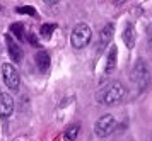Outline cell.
<instances>
[{
  "label": "cell",
  "instance_id": "6da1fadb",
  "mask_svg": "<svg viewBox=\"0 0 152 141\" xmlns=\"http://www.w3.org/2000/svg\"><path fill=\"white\" fill-rule=\"evenodd\" d=\"M125 95H126V88H125L120 82H113V83L103 87L97 92L96 99H97V102L103 104V106H115V104L123 101Z\"/></svg>",
  "mask_w": 152,
  "mask_h": 141
},
{
  "label": "cell",
  "instance_id": "7a4b0ae2",
  "mask_svg": "<svg viewBox=\"0 0 152 141\" xmlns=\"http://www.w3.org/2000/svg\"><path fill=\"white\" fill-rule=\"evenodd\" d=\"M132 82H133L140 90H144V88L149 85V82H151V68H149V65H147L145 61L138 60L137 63H135V67L132 70Z\"/></svg>",
  "mask_w": 152,
  "mask_h": 141
},
{
  "label": "cell",
  "instance_id": "3957f363",
  "mask_svg": "<svg viewBox=\"0 0 152 141\" xmlns=\"http://www.w3.org/2000/svg\"><path fill=\"white\" fill-rule=\"evenodd\" d=\"M91 27L87 24H77L72 31V36H70V43L75 49H82L89 44L91 41Z\"/></svg>",
  "mask_w": 152,
  "mask_h": 141
},
{
  "label": "cell",
  "instance_id": "277c9868",
  "mask_svg": "<svg viewBox=\"0 0 152 141\" xmlns=\"http://www.w3.org/2000/svg\"><path fill=\"white\" fill-rule=\"evenodd\" d=\"M115 129H116V119L111 114L101 116L96 121V124H94V133H96V136H99V138L110 136Z\"/></svg>",
  "mask_w": 152,
  "mask_h": 141
},
{
  "label": "cell",
  "instance_id": "5b68a950",
  "mask_svg": "<svg viewBox=\"0 0 152 141\" xmlns=\"http://www.w3.org/2000/svg\"><path fill=\"white\" fill-rule=\"evenodd\" d=\"M2 77H4V82L10 90H17L19 88V83H21V78H19V73L15 70L14 65L10 63H4L2 65Z\"/></svg>",
  "mask_w": 152,
  "mask_h": 141
},
{
  "label": "cell",
  "instance_id": "8992f818",
  "mask_svg": "<svg viewBox=\"0 0 152 141\" xmlns=\"http://www.w3.org/2000/svg\"><path fill=\"white\" fill-rule=\"evenodd\" d=\"M14 112V99L7 92H0V116L9 117Z\"/></svg>",
  "mask_w": 152,
  "mask_h": 141
},
{
  "label": "cell",
  "instance_id": "52a82bcc",
  "mask_svg": "<svg viewBox=\"0 0 152 141\" xmlns=\"http://www.w3.org/2000/svg\"><path fill=\"white\" fill-rule=\"evenodd\" d=\"M7 49H9V54H10V60L15 61V63H19L22 60V49L21 46L15 43L10 36H7Z\"/></svg>",
  "mask_w": 152,
  "mask_h": 141
},
{
  "label": "cell",
  "instance_id": "ba28073f",
  "mask_svg": "<svg viewBox=\"0 0 152 141\" xmlns=\"http://www.w3.org/2000/svg\"><path fill=\"white\" fill-rule=\"evenodd\" d=\"M121 38H123L125 46L128 48V49H132V48L135 46V27H133V24H126L125 26V31L121 34Z\"/></svg>",
  "mask_w": 152,
  "mask_h": 141
},
{
  "label": "cell",
  "instance_id": "9c48e42d",
  "mask_svg": "<svg viewBox=\"0 0 152 141\" xmlns=\"http://www.w3.org/2000/svg\"><path fill=\"white\" fill-rule=\"evenodd\" d=\"M116 54H118L116 46H111L110 51H108V56H106V67H104V72H106V75L113 73V70L116 68Z\"/></svg>",
  "mask_w": 152,
  "mask_h": 141
},
{
  "label": "cell",
  "instance_id": "30bf717a",
  "mask_svg": "<svg viewBox=\"0 0 152 141\" xmlns=\"http://www.w3.org/2000/svg\"><path fill=\"white\" fill-rule=\"evenodd\" d=\"M113 36H115V26L113 24H106L101 29V33H99V43H101V46H106L113 39Z\"/></svg>",
  "mask_w": 152,
  "mask_h": 141
},
{
  "label": "cell",
  "instance_id": "8fae6325",
  "mask_svg": "<svg viewBox=\"0 0 152 141\" xmlns=\"http://www.w3.org/2000/svg\"><path fill=\"white\" fill-rule=\"evenodd\" d=\"M36 65H38V68H39V72H46L50 68V56L46 51H39V53L36 54Z\"/></svg>",
  "mask_w": 152,
  "mask_h": 141
},
{
  "label": "cell",
  "instance_id": "7c38bea8",
  "mask_svg": "<svg viewBox=\"0 0 152 141\" xmlns=\"http://www.w3.org/2000/svg\"><path fill=\"white\" fill-rule=\"evenodd\" d=\"M79 136V126L77 124H70L69 128L65 129V138L69 141H75Z\"/></svg>",
  "mask_w": 152,
  "mask_h": 141
},
{
  "label": "cell",
  "instance_id": "4fadbf2b",
  "mask_svg": "<svg viewBox=\"0 0 152 141\" xmlns=\"http://www.w3.org/2000/svg\"><path fill=\"white\" fill-rule=\"evenodd\" d=\"M10 33H14L15 38L22 41V39H24V24H21V22L12 24V26H10Z\"/></svg>",
  "mask_w": 152,
  "mask_h": 141
},
{
  "label": "cell",
  "instance_id": "5bb4252c",
  "mask_svg": "<svg viewBox=\"0 0 152 141\" xmlns=\"http://www.w3.org/2000/svg\"><path fill=\"white\" fill-rule=\"evenodd\" d=\"M53 31H55V24H43L41 29H39L41 36H43V38H46V39L51 36V33H53Z\"/></svg>",
  "mask_w": 152,
  "mask_h": 141
},
{
  "label": "cell",
  "instance_id": "9a60e30c",
  "mask_svg": "<svg viewBox=\"0 0 152 141\" xmlns=\"http://www.w3.org/2000/svg\"><path fill=\"white\" fill-rule=\"evenodd\" d=\"M17 14H28V15H36V10L33 7H17Z\"/></svg>",
  "mask_w": 152,
  "mask_h": 141
},
{
  "label": "cell",
  "instance_id": "2e32d148",
  "mask_svg": "<svg viewBox=\"0 0 152 141\" xmlns=\"http://www.w3.org/2000/svg\"><path fill=\"white\" fill-rule=\"evenodd\" d=\"M28 41L33 44V46H39V44H38V41H36V38L33 36V34H28Z\"/></svg>",
  "mask_w": 152,
  "mask_h": 141
},
{
  "label": "cell",
  "instance_id": "e0dca14e",
  "mask_svg": "<svg viewBox=\"0 0 152 141\" xmlns=\"http://www.w3.org/2000/svg\"><path fill=\"white\" fill-rule=\"evenodd\" d=\"M149 41H151V44H152V26L149 27Z\"/></svg>",
  "mask_w": 152,
  "mask_h": 141
},
{
  "label": "cell",
  "instance_id": "ac0fdd59",
  "mask_svg": "<svg viewBox=\"0 0 152 141\" xmlns=\"http://www.w3.org/2000/svg\"><path fill=\"white\" fill-rule=\"evenodd\" d=\"M0 10H2V5H0Z\"/></svg>",
  "mask_w": 152,
  "mask_h": 141
}]
</instances>
